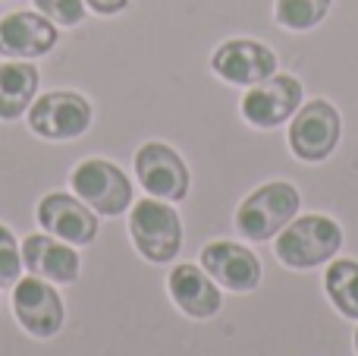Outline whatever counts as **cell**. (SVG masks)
<instances>
[{"label": "cell", "mask_w": 358, "mask_h": 356, "mask_svg": "<svg viewBox=\"0 0 358 356\" xmlns=\"http://www.w3.org/2000/svg\"><path fill=\"white\" fill-rule=\"evenodd\" d=\"M201 268L229 294H252L264 278L261 259L248 246L233 243V240H214V243L204 246Z\"/></svg>", "instance_id": "13"}, {"label": "cell", "mask_w": 358, "mask_h": 356, "mask_svg": "<svg viewBox=\"0 0 358 356\" xmlns=\"http://www.w3.org/2000/svg\"><path fill=\"white\" fill-rule=\"evenodd\" d=\"M35 218L44 233H50V237L63 240V243H69V246L94 243L98 231H101L98 214L76 193H60V189L41 196V202H38V208H35Z\"/></svg>", "instance_id": "11"}, {"label": "cell", "mask_w": 358, "mask_h": 356, "mask_svg": "<svg viewBox=\"0 0 358 356\" xmlns=\"http://www.w3.org/2000/svg\"><path fill=\"white\" fill-rule=\"evenodd\" d=\"M343 249V227L330 214H296L273 237V256L292 271L327 265Z\"/></svg>", "instance_id": "1"}, {"label": "cell", "mask_w": 358, "mask_h": 356, "mask_svg": "<svg viewBox=\"0 0 358 356\" xmlns=\"http://www.w3.org/2000/svg\"><path fill=\"white\" fill-rule=\"evenodd\" d=\"M22 268L50 284H76L79 281V252L76 246L50 237V233H29L22 240Z\"/></svg>", "instance_id": "14"}, {"label": "cell", "mask_w": 358, "mask_h": 356, "mask_svg": "<svg viewBox=\"0 0 358 356\" xmlns=\"http://www.w3.org/2000/svg\"><path fill=\"white\" fill-rule=\"evenodd\" d=\"M38 88H41V73L31 60L0 63V120L13 123L25 117L31 101L38 98Z\"/></svg>", "instance_id": "16"}, {"label": "cell", "mask_w": 358, "mask_h": 356, "mask_svg": "<svg viewBox=\"0 0 358 356\" xmlns=\"http://www.w3.org/2000/svg\"><path fill=\"white\" fill-rule=\"evenodd\" d=\"M69 186L98 218H120L136 202V189H132L129 174L120 164L107 161V158L79 161L73 167V174H69Z\"/></svg>", "instance_id": "4"}, {"label": "cell", "mask_w": 358, "mask_h": 356, "mask_svg": "<svg viewBox=\"0 0 358 356\" xmlns=\"http://www.w3.org/2000/svg\"><path fill=\"white\" fill-rule=\"evenodd\" d=\"M210 69L229 85L252 88L280 73V57L273 54L271 44L258 38H229L210 54Z\"/></svg>", "instance_id": "10"}, {"label": "cell", "mask_w": 358, "mask_h": 356, "mask_svg": "<svg viewBox=\"0 0 358 356\" xmlns=\"http://www.w3.org/2000/svg\"><path fill=\"white\" fill-rule=\"evenodd\" d=\"M302 208V196L289 180L261 183L236 208V231L252 243L273 240Z\"/></svg>", "instance_id": "2"}, {"label": "cell", "mask_w": 358, "mask_h": 356, "mask_svg": "<svg viewBox=\"0 0 358 356\" xmlns=\"http://www.w3.org/2000/svg\"><path fill=\"white\" fill-rule=\"evenodd\" d=\"M334 0H277L273 16L286 32H311L327 19Z\"/></svg>", "instance_id": "18"}, {"label": "cell", "mask_w": 358, "mask_h": 356, "mask_svg": "<svg viewBox=\"0 0 358 356\" xmlns=\"http://www.w3.org/2000/svg\"><path fill=\"white\" fill-rule=\"evenodd\" d=\"M167 290H170V300H173L189 319H198V322L214 319L223 306L220 284H217L201 265H192V262L176 265L167 278Z\"/></svg>", "instance_id": "15"}, {"label": "cell", "mask_w": 358, "mask_h": 356, "mask_svg": "<svg viewBox=\"0 0 358 356\" xmlns=\"http://www.w3.org/2000/svg\"><path fill=\"white\" fill-rule=\"evenodd\" d=\"M85 6L98 16H120L123 10H129V0H85Z\"/></svg>", "instance_id": "21"}, {"label": "cell", "mask_w": 358, "mask_h": 356, "mask_svg": "<svg viewBox=\"0 0 358 356\" xmlns=\"http://www.w3.org/2000/svg\"><path fill=\"white\" fill-rule=\"evenodd\" d=\"M129 237L142 259L151 265H167L182 249V218L173 202L145 196L129 208Z\"/></svg>", "instance_id": "3"}, {"label": "cell", "mask_w": 358, "mask_h": 356, "mask_svg": "<svg viewBox=\"0 0 358 356\" xmlns=\"http://www.w3.org/2000/svg\"><path fill=\"white\" fill-rule=\"evenodd\" d=\"M355 356H358V325H355Z\"/></svg>", "instance_id": "22"}, {"label": "cell", "mask_w": 358, "mask_h": 356, "mask_svg": "<svg viewBox=\"0 0 358 356\" xmlns=\"http://www.w3.org/2000/svg\"><path fill=\"white\" fill-rule=\"evenodd\" d=\"M324 290L334 309L349 322H358V262L355 259H330L324 271Z\"/></svg>", "instance_id": "17"}, {"label": "cell", "mask_w": 358, "mask_h": 356, "mask_svg": "<svg viewBox=\"0 0 358 356\" xmlns=\"http://www.w3.org/2000/svg\"><path fill=\"white\" fill-rule=\"evenodd\" d=\"M305 104V85L289 73H273L271 79L252 85L239 101L242 120L255 130H277L289 123Z\"/></svg>", "instance_id": "7"}, {"label": "cell", "mask_w": 358, "mask_h": 356, "mask_svg": "<svg viewBox=\"0 0 358 356\" xmlns=\"http://www.w3.org/2000/svg\"><path fill=\"white\" fill-rule=\"evenodd\" d=\"M22 278V246L6 224H0V284L10 287Z\"/></svg>", "instance_id": "20"}, {"label": "cell", "mask_w": 358, "mask_h": 356, "mask_svg": "<svg viewBox=\"0 0 358 356\" xmlns=\"http://www.w3.org/2000/svg\"><path fill=\"white\" fill-rule=\"evenodd\" d=\"M60 41V25L38 10H13L0 16V57L3 60H38Z\"/></svg>", "instance_id": "12"}, {"label": "cell", "mask_w": 358, "mask_h": 356, "mask_svg": "<svg viewBox=\"0 0 358 356\" xmlns=\"http://www.w3.org/2000/svg\"><path fill=\"white\" fill-rule=\"evenodd\" d=\"M92 101L73 88L38 95L29 107V130L48 142H73L92 130Z\"/></svg>", "instance_id": "6"}, {"label": "cell", "mask_w": 358, "mask_h": 356, "mask_svg": "<svg viewBox=\"0 0 358 356\" xmlns=\"http://www.w3.org/2000/svg\"><path fill=\"white\" fill-rule=\"evenodd\" d=\"M132 170H136L142 189L148 196H155V199L182 202L189 196V186H192L189 164L182 161V155H179L173 145L157 142V139L138 145Z\"/></svg>", "instance_id": "8"}, {"label": "cell", "mask_w": 358, "mask_h": 356, "mask_svg": "<svg viewBox=\"0 0 358 356\" xmlns=\"http://www.w3.org/2000/svg\"><path fill=\"white\" fill-rule=\"evenodd\" d=\"M35 4V10L41 13V16H48L54 25H60V29H73V25H82V19H85V0H31Z\"/></svg>", "instance_id": "19"}, {"label": "cell", "mask_w": 358, "mask_h": 356, "mask_svg": "<svg viewBox=\"0 0 358 356\" xmlns=\"http://www.w3.org/2000/svg\"><path fill=\"white\" fill-rule=\"evenodd\" d=\"M13 313H16L19 328L38 341L57 338L66 322V309H63L57 287L35 275L19 278L13 284Z\"/></svg>", "instance_id": "9"}, {"label": "cell", "mask_w": 358, "mask_h": 356, "mask_svg": "<svg viewBox=\"0 0 358 356\" xmlns=\"http://www.w3.org/2000/svg\"><path fill=\"white\" fill-rule=\"evenodd\" d=\"M343 117L327 98H311L296 111L286 130L289 151L305 164H321L340 149Z\"/></svg>", "instance_id": "5"}]
</instances>
